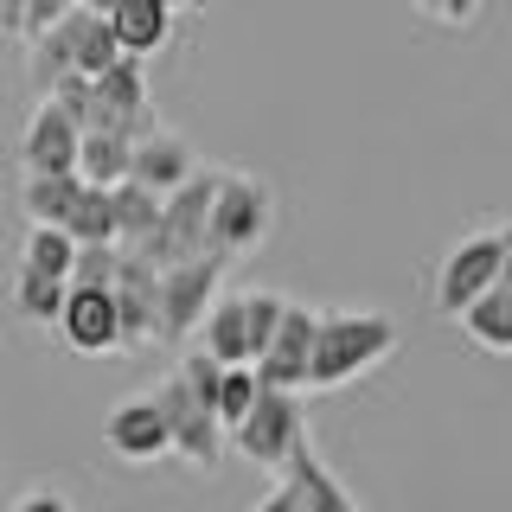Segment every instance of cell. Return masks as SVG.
<instances>
[{
  "label": "cell",
  "instance_id": "obj_21",
  "mask_svg": "<svg viewBox=\"0 0 512 512\" xmlns=\"http://www.w3.org/2000/svg\"><path fill=\"white\" fill-rule=\"evenodd\" d=\"M71 256H77V244L64 231L26 224V244H20V269H26V276H45V282H64V288H71Z\"/></svg>",
  "mask_w": 512,
  "mask_h": 512
},
{
  "label": "cell",
  "instance_id": "obj_4",
  "mask_svg": "<svg viewBox=\"0 0 512 512\" xmlns=\"http://www.w3.org/2000/svg\"><path fill=\"white\" fill-rule=\"evenodd\" d=\"M212 199H218V167H199L180 192L160 199V224H154V237L135 256H148L154 269L199 263L205 256V224H212Z\"/></svg>",
  "mask_w": 512,
  "mask_h": 512
},
{
  "label": "cell",
  "instance_id": "obj_9",
  "mask_svg": "<svg viewBox=\"0 0 512 512\" xmlns=\"http://www.w3.org/2000/svg\"><path fill=\"white\" fill-rule=\"evenodd\" d=\"M103 442H109V455L135 461V468H148V461L173 455V442H167V416H160L154 391H135V397H122V404L103 416Z\"/></svg>",
  "mask_w": 512,
  "mask_h": 512
},
{
  "label": "cell",
  "instance_id": "obj_27",
  "mask_svg": "<svg viewBox=\"0 0 512 512\" xmlns=\"http://www.w3.org/2000/svg\"><path fill=\"white\" fill-rule=\"evenodd\" d=\"M116 263H122V250H116V244H90V250H77V256H71V288H109V282H116Z\"/></svg>",
  "mask_w": 512,
  "mask_h": 512
},
{
  "label": "cell",
  "instance_id": "obj_17",
  "mask_svg": "<svg viewBox=\"0 0 512 512\" xmlns=\"http://www.w3.org/2000/svg\"><path fill=\"white\" fill-rule=\"evenodd\" d=\"M199 352L212 365H250V340H244V295H218L199 320Z\"/></svg>",
  "mask_w": 512,
  "mask_h": 512
},
{
  "label": "cell",
  "instance_id": "obj_2",
  "mask_svg": "<svg viewBox=\"0 0 512 512\" xmlns=\"http://www.w3.org/2000/svg\"><path fill=\"white\" fill-rule=\"evenodd\" d=\"M269 231H276V192H269V180L224 167L218 199H212V224H205V256H212V263H237V256H250Z\"/></svg>",
  "mask_w": 512,
  "mask_h": 512
},
{
  "label": "cell",
  "instance_id": "obj_18",
  "mask_svg": "<svg viewBox=\"0 0 512 512\" xmlns=\"http://www.w3.org/2000/svg\"><path fill=\"white\" fill-rule=\"evenodd\" d=\"M109 224H116V250H141L154 237V224H160V199L141 192L135 180H122L109 192Z\"/></svg>",
  "mask_w": 512,
  "mask_h": 512
},
{
  "label": "cell",
  "instance_id": "obj_7",
  "mask_svg": "<svg viewBox=\"0 0 512 512\" xmlns=\"http://www.w3.org/2000/svg\"><path fill=\"white\" fill-rule=\"evenodd\" d=\"M154 404H160V416H167V442H173V455L192 461V468H218V455H224L218 410L205 404V397H192L180 372H167V378L154 384Z\"/></svg>",
  "mask_w": 512,
  "mask_h": 512
},
{
  "label": "cell",
  "instance_id": "obj_24",
  "mask_svg": "<svg viewBox=\"0 0 512 512\" xmlns=\"http://www.w3.org/2000/svg\"><path fill=\"white\" fill-rule=\"evenodd\" d=\"M64 295L71 288L64 282H45V276H13V314L20 320H32V327H58V314H64Z\"/></svg>",
  "mask_w": 512,
  "mask_h": 512
},
{
  "label": "cell",
  "instance_id": "obj_25",
  "mask_svg": "<svg viewBox=\"0 0 512 512\" xmlns=\"http://www.w3.org/2000/svg\"><path fill=\"white\" fill-rule=\"evenodd\" d=\"M64 237H71L77 250H90V244H116V224H109V192H96V186L77 192L71 218H64Z\"/></svg>",
  "mask_w": 512,
  "mask_h": 512
},
{
  "label": "cell",
  "instance_id": "obj_22",
  "mask_svg": "<svg viewBox=\"0 0 512 512\" xmlns=\"http://www.w3.org/2000/svg\"><path fill=\"white\" fill-rule=\"evenodd\" d=\"M461 333H468L474 346H487V352H512V301L493 288V295H480L468 314H461Z\"/></svg>",
  "mask_w": 512,
  "mask_h": 512
},
{
  "label": "cell",
  "instance_id": "obj_14",
  "mask_svg": "<svg viewBox=\"0 0 512 512\" xmlns=\"http://www.w3.org/2000/svg\"><path fill=\"white\" fill-rule=\"evenodd\" d=\"M58 333L77 352H116L122 340H116V301H109V288H71L64 314H58Z\"/></svg>",
  "mask_w": 512,
  "mask_h": 512
},
{
  "label": "cell",
  "instance_id": "obj_19",
  "mask_svg": "<svg viewBox=\"0 0 512 512\" xmlns=\"http://www.w3.org/2000/svg\"><path fill=\"white\" fill-rule=\"evenodd\" d=\"M128 154H135V141L122 135H84L77 141V180L96 192H116L128 180Z\"/></svg>",
  "mask_w": 512,
  "mask_h": 512
},
{
  "label": "cell",
  "instance_id": "obj_1",
  "mask_svg": "<svg viewBox=\"0 0 512 512\" xmlns=\"http://www.w3.org/2000/svg\"><path fill=\"white\" fill-rule=\"evenodd\" d=\"M397 320L378 308H333L314 327V359H308V391H340V384L378 372L397 352Z\"/></svg>",
  "mask_w": 512,
  "mask_h": 512
},
{
  "label": "cell",
  "instance_id": "obj_29",
  "mask_svg": "<svg viewBox=\"0 0 512 512\" xmlns=\"http://www.w3.org/2000/svg\"><path fill=\"white\" fill-rule=\"evenodd\" d=\"M250 512H301V500H295V487H288V480H276V487H269Z\"/></svg>",
  "mask_w": 512,
  "mask_h": 512
},
{
  "label": "cell",
  "instance_id": "obj_5",
  "mask_svg": "<svg viewBox=\"0 0 512 512\" xmlns=\"http://www.w3.org/2000/svg\"><path fill=\"white\" fill-rule=\"evenodd\" d=\"M224 442H231L244 461H256V468L282 474V468H288V455H295V448L308 442V410H301V397L263 391V397H256V410H250V416H244V423H237Z\"/></svg>",
  "mask_w": 512,
  "mask_h": 512
},
{
  "label": "cell",
  "instance_id": "obj_26",
  "mask_svg": "<svg viewBox=\"0 0 512 512\" xmlns=\"http://www.w3.org/2000/svg\"><path fill=\"white\" fill-rule=\"evenodd\" d=\"M256 397H263V384H256L250 365H231V372L218 378V404L212 410H218V429H224V436H231V429L256 410Z\"/></svg>",
  "mask_w": 512,
  "mask_h": 512
},
{
  "label": "cell",
  "instance_id": "obj_10",
  "mask_svg": "<svg viewBox=\"0 0 512 512\" xmlns=\"http://www.w3.org/2000/svg\"><path fill=\"white\" fill-rule=\"evenodd\" d=\"M109 301H116V340L135 352L154 340V301H160V269L148 263V256L122 250L116 263V282H109Z\"/></svg>",
  "mask_w": 512,
  "mask_h": 512
},
{
  "label": "cell",
  "instance_id": "obj_3",
  "mask_svg": "<svg viewBox=\"0 0 512 512\" xmlns=\"http://www.w3.org/2000/svg\"><path fill=\"white\" fill-rule=\"evenodd\" d=\"M493 288H500V224H480V231L455 237V244L442 250L436 276H429V308L442 320H461L480 295H493Z\"/></svg>",
  "mask_w": 512,
  "mask_h": 512
},
{
  "label": "cell",
  "instance_id": "obj_12",
  "mask_svg": "<svg viewBox=\"0 0 512 512\" xmlns=\"http://www.w3.org/2000/svg\"><path fill=\"white\" fill-rule=\"evenodd\" d=\"M192 173H199V154H192V141L173 135V128H154V135H141L135 154H128V180H135L141 192H154V199L180 192Z\"/></svg>",
  "mask_w": 512,
  "mask_h": 512
},
{
  "label": "cell",
  "instance_id": "obj_16",
  "mask_svg": "<svg viewBox=\"0 0 512 512\" xmlns=\"http://www.w3.org/2000/svg\"><path fill=\"white\" fill-rule=\"evenodd\" d=\"M282 480L295 487V500H301V512H365L352 493L340 487V474L327 468V461L314 455V442H301L295 455H288V468H282Z\"/></svg>",
  "mask_w": 512,
  "mask_h": 512
},
{
  "label": "cell",
  "instance_id": "obj_23",
  "mask_svg": "<svg viewBox=\"0 0 512 512\" xmlns=\"http://www.w3.org/2000/svg\"><path fill=\"white\" fill-rule=\"evenodd\" d=\"M282 314H288V295H282V288H244V340H250V365L269 352V340H276V327H282Z\"/></svg>",
  "mask_w": 512,
  "mask_h": 512
},
{
  "label": "cell",
  "instance_id": "obj_28",
  "mask_svg": "<svg viewBox=\"0 0 512 512\" xmlns=\"http://www.w3.org/2000/svg\"><path fill=\"white\" fill-rule=\"evenodd\" d=\"M13 512H77V506L64 500L58 487H32V493H20V500H13Z\"/></svg>",
  "mask_w": 512,
  "mask_h": 512
},
{
  "label": "cell",
  "instance_id": "obj_15",
  "mask_svg": "<svg viewBox=\"0 0 512 512\" xmlns=\"http://www.w3.org/2000/svg\"><path fill=\"white\" fill-rule=\"evenodd\" d=\"M109 13V32H116L122 58H141L148 64V52H160V45L173 39V7L167 0H116Z\"/></svg>",
  "mask_w": 512,
  "mask_h": 512
},
{
  "label": "cell",
  "instance_id": "obj_30",
  "mask_svg": "<svg viewBox=\"0 0 512 512\" xmlns=\"http://www.w3.org/2000/svg\"><path fill=\"white\" fill-rule=\"evenodd\" d=\"M500 295L512 301V224H500Z\"/></svg>",
  "mask_w": 512,
  "mask_h": 512
},
{
  "label": "cell",
  "instance_id": "obj_6",
  "mask_svg": "<svg viewBox=\"0 0 512 512\" xmlns=\"http://www.w3.org/2000/svg\"><path fill=\"white\" fill-rule=\"evenodd\" d=\"M224 295V263L199 256V263H180V269H160V301H154V340L180 346L199 333L205 308Z\"/></svg>",
  "mask_w": 512,
  "mask_h": 512
},
{
  "label": "cell",
  "instance_id": "obj_8",
  "mask_svg": "<svg viewBox=\"0 0 512 512\" xmlns=\"http://www.w3.org/2000/svg\"><path fill=\"white\" fill-rule=\"evenodd\" d=\"M314 327H320V308H308V301H288V314H282V327H276V340H269V352L250 365L263 391H282V397H301V391H308Z\"/></svg>",
  "mask_w": 512,
  "mask_h": 512
},
{
  "label": "cell",
  "instance_id": "obj_13",
  "mask_svg": "<svg viewBox=\"0 0 512 512\" xmlns=\"http://www.w3.org/2000/svg\"><path fill=\"white\" fill-rule=\"evenodd\" d=\"M58 45L71 52V71L84 77V84H96L109 64H122V45H116V32H109L103 7H77V0H71L64 20H58Z\"/></svg>",
  "mask_w": 512,
  "mask_h": 512
},
{
  "label": "cell",
  "instance_id": "obj_20",
  "mask_svg": "<svg viewBox=\"0 0 512 512\" xmlns=\"http://www.w3.org/2000/svg\"><path fill=\"white\" fill-rule=\"evenodd\" d=\"M77 192H84V180H77V173H58V180H20V212H26V224L64 231V218H71Z\"/></svg>",
  "mask_w": 512,
  "mask_h": 512
},
{
  "label": "cell",
  "instance_id": "obj_11",
  "mask_svg": "<svg viewBox=\"0 0 512 512\" xmlns=\"http://www.w3.org/2000/svg\"><path fill=\"white\" fill-rule=\"evenodd\" d=\"M77 128L58 103H39L26 116V135H20V167L26 180H58V173H77Z\"/></svg>",
  "mask_w": 512,
  "mask_h": 512
}]
</instances>
